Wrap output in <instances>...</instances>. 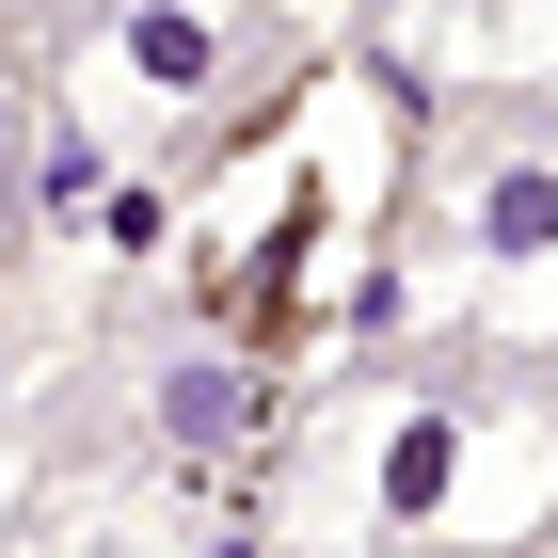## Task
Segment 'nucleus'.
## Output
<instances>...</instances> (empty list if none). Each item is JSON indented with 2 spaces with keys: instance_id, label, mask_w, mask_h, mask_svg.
I'll list each match as a JSON object with an SVG mask.
<instances>
[{
  "instance_id": "6",
  "label": "nucleus",
  "mask_w": 558,
  "mask_h": 558,
  "mask_svg": "<svg viewBox=\"0 0 558 558\" xmlns=\"http://www.w3.org/2000/svg\"><path fill=\"white\" fill-rule=\"evenodd\" d=\"M0 175H16V144H0Z\"/></svg>"
},
{
  "instance_id": "1",
  "label": "nucleus",
  "mask_w": 558,
  "mask_h": 558,
  "mask_svg": "<svg viewBox=\"0 0 558 558\" xmlns=\"http://www.w3.org/2000/svg\"><path fill=\"white\" fill-rule=\"evenodd\" d=\"M399 208H415V96H399V64H303L160 208V271L223 351L319 367V351L367 336Z\"/></svg>"
},
{
  "instance_id": "3",
  "label": "nucleus",
  "mask_w": 558,
  "mask_h": 558,
  "mask_svg": "<svg viewBox=\"0 0 558 558\" xmlns=\"http://www.w3.org/2000/svg\"><path fill=\"white\" fill-rule=\"evenodd\" d=\"M463 256L495 271V303H558V129L463 160Z\"/></svg>"
},
{
  "instance_id": "2",
  "label": "nucleus",
  "mask_w": 558,
  "mask_h": 558,
  "mask_svg": "<svg viewBox=\"0 0 558 558\" xmlns=\"http://www.w3.org/2000/svg\"><path fill=\"white\" fill-rule=\"evenodd\" d=\"M367 526L384 543H526V526H558V415L384 399V430H367Z\"/></svg>"
},
{
  "instance_id": "5",
  "label": "nucleus",
  "mask_w": 558,
  "mask_h": 558,
  "mask_svg": "<svg viewBox=\"0 0 558 558\" xmlns=\"http://www.w3.org/2000/svg\"><path fill=\"white\" fill-rule=\"evenodd\" d=\"M271 430H288V367H256V351H192V367H160V447L175 463H256Z\"/></svg>"
},
{
  "instance_id": "4",
  "label": "nucleus",
  "mask_w": 558,
  "mask_h": 558,
  "mask_svg": "<svg viewBox=\"0 0 558 558\" xmlns=\"http://www.w3.org/2000/svg\"><path fill=\"white\" fill-rule=\"evenodd\" d=\"M223 48H240L223 0H112V33H96V112H192V96L223 81Z\"/></svg>"
}]
</instances>
